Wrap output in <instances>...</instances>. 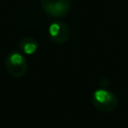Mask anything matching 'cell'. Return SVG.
I'll use <instances>...</instances> for the list:
<instances>
[{"label":"cell","mask_w":128,"mask_h":128,"mask_svg":"<svg viewBox=\"0 0 128 128\" xmlns=\"http://www.w3.org/2000/svg\"><path fill=\"white\" fill-rule=\"evenodd\" d=\"M38 48V42L33 37H24L19 42V49L26 55H32Z\"/></svg>","instance_id":"obj_5"},{"label":"cell","mask_w":128,"mask_h":128,"mask_svg":"<svg viewBox=\"0 0 128 128\" xmlns=\"http://www.w3.org/2000/svg\"><path fill=\"white\" fill-rule=\"evenodd\" d=\"M118 98L116 95L104 88L97 89L92 95V104L93 106L101 112L110 113L113 112L118 106Z\"/></svg>","instance_id":"obj_1"},{"label":"cell","mask_w":128,"mask_h":128,"mask_svg":"<svg viewBox=\"0 0 128 128\" xmlns=\"http://www.w3.org/2000/svg\"><path fill=\"white\" fill-rule=\"evenodd\" d=\"M48 34L50 39L56 44H63L66 43L71 35V30L67 23L64 21L58 20L54 21L49 25Z\"/></svg>","instance_id":"obj_4"},{"label":"cell","mask_w":128,"mask_h":128,"mask_svg":"<svg viewBox=\"0 0 128 128\" xmlns=\"http://www.w3.org/2000/svg\"><path fill=\"white\" fill-rule=\"evenodd\" d=\"M5 66L8 73L16 78L24 76L28 69L26 58L18 51H13L7 55L5 59Z\"/></svg>","instance_id":"obj_2"},{"label":"cell","mask_w":128,"mask_h":128,"mask_svg":"<svg viewBox=\"0 0 128 128\" xmlns=\"http://www.w3.org/2000/svg\"><path fill=\"white\" fill-rule=\"evenodd\" d=\"M44 12L53 18L66 16L72 6V0H40Z\"/></svg>","instance_id":"obj_3"}]
</instances>
